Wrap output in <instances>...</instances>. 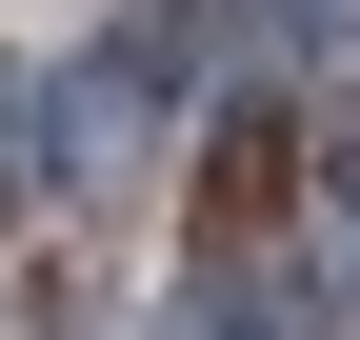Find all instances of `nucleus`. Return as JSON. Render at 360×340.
I'll return each instance as SVG.
<instances>
[{
    "label": "nucleus",
    "instance_id": "obj_1",
    "mask_svg": "<svg viewBox=\"0 0 360 340\" xmlns=\"http://www.w3.org/2000/svg\"><path fill=\"white\" fill-rule=\"evenodd\" d=\"M40 181V120H20V80H0V200H20Z\"/></svg>",
    "mask_w": 360,
    "mask_h": 340
}]
</instances>
